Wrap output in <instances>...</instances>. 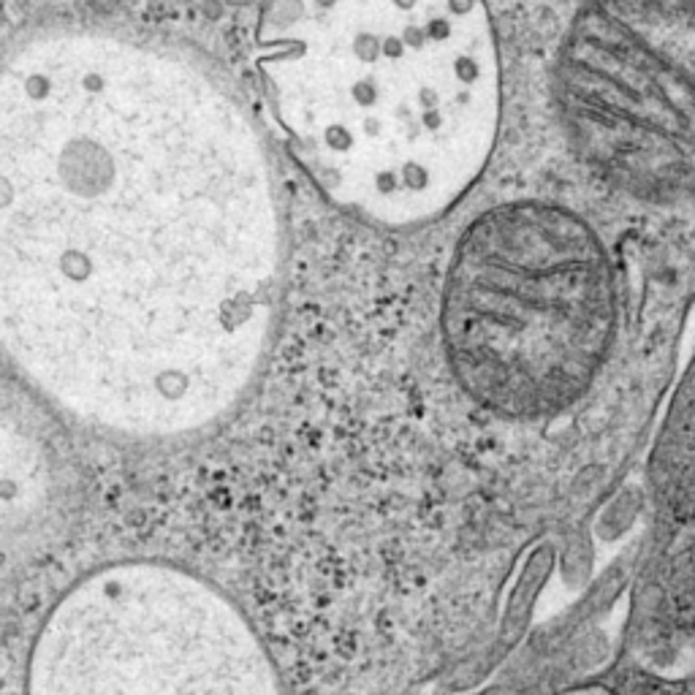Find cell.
Masks as SVG:
<instances>
[{
	"instance_id": "1",
	"label": "cell",
	"mask_w": 695,
	"mask_h": 695,
	"mask_svg": "<svg viewBox=\"0 0 695 695\" xmlns=\"http://www.w3.org/2000/svg\"><path fill=\"white\" fill-rule=\"evenodd\" d=\"M0 307L19 367L74 413L182 432L266 346L280 215L266 155L196 66L96 33L3 79Z\"/></svg>"
},
{
	"instance_id": "3",
	"label": "cell",
	"mask_w": 695,
	"mask_h": 695,
	"mask_svg": "<svg viewBox=\"0 0 695 695\" xmlns=\"http://www.w3.org/2000/svg\"><path fill=\"white\" fill-rule=\"evenodd\" d=\"M611 277L571 213L519 202L462 233L443 285V346L486 408L530 416L568 402L611 335Z\"/></svg>"
},
{
	"instance_id": "2",
	"label": "cell",
	"mask_w": 695,
	"mask_h": 695,
	"mask_svg": "<svg viewBox=\"0 0 695 695\" xmlns=\"http://www.w3.org/2000/svg\"><path fill=\"white\" fill-rule=\"evenodd\" d=\"M258 63L302 166L358 218H438L492 152L500 63L483 0H266Z\"/></svg>"
},
{
	"instance_id": "4",
	"label": "cell",
	"mask_w": 695,
	"mask_h": 695,
	"mask_svg": "<svg viewBox=\"0 0 695 695\" xmlns=\"http://www.w3.org/2000/svg\"><path fill=\"white\" fill-rule=\"evenodd\" d=\"M30 695H280L233 606L188 574L119 565L71 589L47 619Z\"/></svg>"
}]
</instances>
